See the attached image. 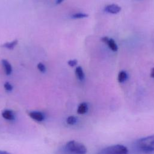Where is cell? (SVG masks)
<instances>
[{
	"mask_svg": "<svg viewBox=\"0 0 154 154\" xmlns=\"http://www.w3.org/2000/svg\"><path fill=\"white\" fill-rule=\"evenodd\" d=\"M87 152V148L83 144L72 140L62 146L57 154H86Z\"/></svg>",
	"mask_w": 154,
	"mask_h": 154,
	"instance_id": "6da1fadb",
	"label": "cell"
},
{
	"mask_svg": "<svg viewBox=\"0 0 154 154\" xmlns=\"http://www.w3.org/2000/svg\"><path fill=\"white\" fill-rule=\"evenodd\" d=\"M137 149L145 154L154 153V134L138 139L135 143Z\"/></svg>",
	"mask_w": 154,
	"mask_h": 154,
	"instance_id": "7a4b0ae2",
	"label": "cell"
},
{
	"mask_svg": "<svg viewBox=\"0 0 154 154\" xmlns=\"http://www.w3.org/2000/svg\"><path fill=\"white\" fill-rule=\"evenodd\" d=\"M126 147L122 144H115L102 149L98 154H128Z\"/></svg>",
	"mask_w": 154,
	"mask_h": 154,
	"instance_id": "3957f363",
	"label": "cell"
},
{
	"mask_svg": "<svg viewBox=\"0 0 154 154\" xmlns=\"http://www.w3.org/2000/svg\"><path fill=\"white\" fill-rule=\"evenodd\" d=\"M29 116L35 121L41 122L45 119V115L41 111H32L28 113Z\"/></svg>",
	"mask_w": 154,
	"mask_h": 154,
	"instance_id": "277c9868",
	"label": "cell"
},
{
	"mask_svg": "<svg viewBox=\"0 0 154 154\" xmlns=\"http://www.w3.org/2000/svg\"><path fill=\"white\" fill-rule=\"evenodd\" d=\"M104 10L109 13L116 14L120 12L121 10V7L117 4H109L105 7Z\"/></svg>",
	"mask_w": 154,
	"mask_h": 154,
	"instance_id": "5b68a950",
	"label": "cell"
},
{
	"mask_svg": "<svg viewBox=\"0 0 154 154\" xmlns=\"http://www.w3.org/2000/svg\"><path fill=\"white\" fill-rule=\"evenodd\" d=\"M2 117L8 121H13L15 119V114L14 112L11 109H4L2 112Z\"/></svg>",
	"mask_w": 154,
	"mask_h": 154,
	"instance_id": "8992f818",
	"label": "cell"
},
{
	"mask_svg": "<svg viewBox=\"0 0 154 154\" xmlns=\"http://www.w3.org/2000/svg\"><path fill=\"white\" fill-rule=\"evenodd\" d=\"M1 64L4 67L5 74L7 75H10L13 72V68L10 62L5 59H2L1 60Z\"/></svg>",
	"mask_w": 154,
	"mask_h": 154,
	"instance_id": "52a82bcc",
	"label": "cell"
},
{
	"mask_svg": "<svg viewBox=\"0 0 154 154\" xmlns=\"http://www.w3.org/2000/svg\"><path fill=\"white\" fill-rule=\"evenodd\" d=\"M75 75H76L77 78L79 81H82L84 80L85 74H84V72L83 71V69L81 66H76V68H75Z\"/></svg>",
	"mask_w": 154,
	"mask_h": 154,
	"instance_id": "ba28073f",
	"label": "cell"
},
{
	"mask_svg": "<svg viewBox=\"0 0 154 154\" xmlns=\"http://www.w3.org/2000/svg\"><path fill=\"white\" fill-rule=\"evenodd\" d=\"M88 109V104L86 102L81 103L77 108V112L79 114H85Z\"/></svg>",
	"mask_w": 154,
	"mask_h": 154,
	"instance_id": "9c48e42d",
	"label": "cell"
},
{
	"mask_svg": "<svg viewBox=\"0 0 154 154\" xmlns=\"http://www.w3.org/2000/svg\"><path fill=\"white\" fill-rule=\"evenodd\" d=\"M17 43H18V40L15 39L13 41H11V42H6V43H4L3 45H1V46L3 47V48H6L7 49L12 50L17 46Z\"/></svg>",
	"mask_w": 154,
	"mask_h": 154,
	"instance_id": "30bf717a",
	"label": "cell"
},
{
	"mask_svg": "<svg viewBox=\"0 0 154 154\" xmlns=\"http://www.w3.org/2000/svg\"><path fill=\"white\" fill-rule=\"evenodd\" d=\"M109 48L113 51H117L118 50V47L115 42V41L112 38H109L106 43Z\"/></svg>",
	"mask_w": 154,
	"mask_h": 154,
	"instance_id": "8fae6325",
	"label": "cell"
},
{
	"mask_svg": "<svg viewBox=\"0 0 154 154\" xmlns=\"http://www.w3.org/2000/svg\"><path fill=\"white\" fill-rule=\"evenodd\" d=\"M88 16V14L85 13H82V12H78L76 13L73 14L71 16V17L72 19H82V18H85Z\"/></svg>",
	"mask_w": 154,
	"mask_h": 154,
	"instance_id": "7c38bea8",
	"label": "cell"
},
{
	"mask_svg": "<svg viewBox=\"0 0 154 154\" xmlns=\"http://www.w3.org/2000/svg\"><path fill=\"white\" fill-rule=\"evenodd\" d=\"M77 117L73 116H69L66 119V123L69 125H74L77 123Z\"/></svg>",
	"mask_w": 154,
	"mask_h": 154,
	"instance_id": "4fadbf2b",
	"label": "cell"
},
{
	"mask_svg": "<svg viewBox=\"0 0 154 154\" xmlns=\"http://www.w3.org/2000/svg\"><path fill=\"white\" fill-rule=\"evenodd\" d=\"M127 79V74L126 73V72L125 71H120L118 75V81L119 82L122 83L124 81H125V80Z\"/></svg>",
	"mask_w": 154,
	"mask_h": 154,
	"instance_id": "5bb4252c",
	"label": "cell"
},
{
	"mask_svg": "<svg viewBox=\"0 0 154 154\" xmlns=\"http://www.w3.org/2000/svg\"><path fill=\"white\" fill-rule=\"evenodd\" d=\"M37 68L38 71L42 73H44L46 72V67L45 64L42 62H40L37 64Z\"/></svg>",
	"mask_w": 154,
	"mask_h": 154,
	"instance_id": "9a60e30c",
	"label": "cell"
},
{
	"mask_svg": "<svg viewBox=\"0 0 154 154\" xmlns=\"http://www.w3.org/2000/svg\"><path fill=\"white\" fill-rule=\"evenodd\" d=\"M4 88L5 90L8 92L11 91L13 89V87L12 84L11 83H10L9 82H5L4 84Z\"/></svg>",
	"mask_w": 154,
	"mask_h": 154,
	"instance_id": "2e32d148",
	"label": "cell"
},
{
	"mask_svg": "<svg viewBox=\"0 0 154 154\" xmlns=\"http://www.w3.org/2000/svg\"><path fill=\"white\" fill-rule=\"evenodd\" d=\"M67 64L70 67H75L78 64V60L76 59L69 60L67 61Z\"/></svg>",
	"mask_w": 154,
	"mask_h": 154,
	"instance_id": "e0dca14e",
	"label": "cell"
},
{
	"mask_svg": "<svg viewBox=\"0 0 154 154\" xmlns=\"http://www.w3.org/2000/svg\"><path fill=\"white\" fill-rule=\"evenodd\" d=\"M0 154H12V153H10V152H9L5 151V150H0Z\"/></svg>",
	"mask_w": 154,
	"mask_h": 154,
	"instance_id": "ac0fdd59",
	"label": "cell"
},
{
	"mask_svg": "<svg viewBox=\"0 0 154 154\" xmlns=\"http://www.w3.org/2000/svg\"><path fill=\"white\" fill-rule=\"evenodd\" d=\"M64 1V0H56L55 4H56L57 5H59V4H61Z\"/></svg>",
	"mask_w": 154,
	"mask_h": 154,
	"instance_id": "d6986e66",
	"label": "cell"
},
{
	"mask_svg": "<svg viewBox=\"0 0 154 154\" xmlns=\"http://www.w3.org/2000/svg\"><path fill=\"white\" fill-rule=\"evenodd\" d=\"M150 76L154 78V68H152L150 72Z\"/></svg>",
	"mask_w": 154,
	"mask_h": 154,
	"instance_id": "ffe728a7",
	"label": "cell"
}]
</instances>
